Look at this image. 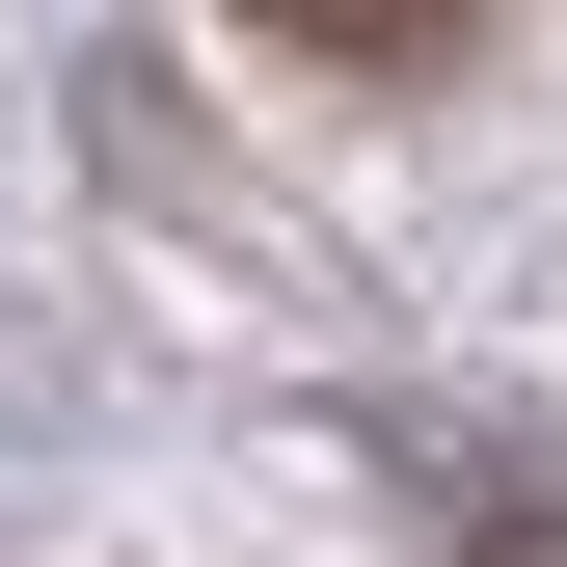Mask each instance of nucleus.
I'll list each match as a JSON object with an SVG mask.
<instances>
[{
	"instance_id": "f257e3e1",
	"label": "nucleus",
	"mask_w": 567,
	"mask_h": 567,
	"mask_svg": "<svg viewBox=\"0 0 567 567\" xmlns=\"http://www.w3.org/2000/svg\"><path fill=\"white\" fill-rule=\"evenodd\" d=\"M379 486H405L460 567H567V460H540V433H486V405H379Z\"/></svg>"
},
{
	"instance_id": "f03ea898",
	"label": "nucleus",
	"mask_w": 567,
	"mask_h": 567,
	"mask_svg": "<svg viewBox=\"0 0 567 567\" xmlns=\"http://www.w3.org/2000/svg\"><path fill=\"white\" fill-rule=\"evenodd\" d=\"M270 54H324V82H460V28L486 0H244Z\"/></svg>"
}]
</instances>
